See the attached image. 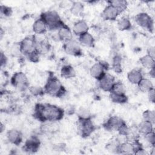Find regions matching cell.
I'll list each match as a JSON object with an SVG mask.
<instances>
[{"mask_svg": "<svg viewBox=\"0 0 155 155\" xmlns=\"http://www.w3.org/2000/svg\"><path fill=\"white\" fill-rule=\"evenodd\" d=\"M35 115L42 122H55L63 117L64 110L51 104H38L35 109Z\"/></svg>", "mask_w": 155, "mask_h": 155, "instance_id": "1", "label": "cell"}, {"mask_svg": "<svg viewBox=\"0 0 155 155\" xmlns=\"http://www.w3.org/2000/svg\"><path fill=\"white\" fill-rule=\"evenodd\" d=\"M44 91L47 94L55 97H61L65 93V90L61 81L54 76H50L48 78Z\"/></svg>", "mask_w": 155, "mask_h": 155, "instance_id": "2", "label": "cell"}, {"mask_svg": "<svg viewBox=\"0 0 155 155\" xmlns=\"http://www.w3.org/2000/svg\"><path fill=\"white\" fill-rule=\"evenodd\" d=\"M41 18L50 30L59 29L64 25L59 14L54 10H50L44 12L41 15Z\"/></svg>", "mask_w": 155, "mask_h": 155, "instance_id": "3", "label": "cell"}, {"mask_svg": "<svg viewBox=\"0 0 155 155\" xmlns=\"http://www.w3.org/2000/svg\"><path fill=\"white\" fill-rule=\"evenodd\" d=\"M104 127L108 130H115L119 131L120 135L127 136L128 129L125 122L119 117L112 116L104 124Z\"/></svg>", "mask_w": 155, "mask_h": 155, "instance_id": "4", "label": "cell"}, {"mask_svg": "<svg viewBox=\"0 0 155 155\" xmlns=\"http://www.w3.org/2000/svg\"><path fill=\"white\" fill-rule=\"evenodd\" d=\"M19 44L21 53L27 56V58L35 52L38 51L33 36L24 38L19 42Z\"/></svg>", "mask_w": 155, "mask_h": 155, "instance_id": "5", "label": "cell"}, {"mask_svg": "<svg viewBox=\"0 0 155 155\" xmlns=\"http://www.w3.org/2000/svg\"><path fill=\"white\" fill-rule=\"evenodd\" d=\"M136 23L142 28L151 31L153 30V20L147 13H139L135 16Z\"/></svg>", "mask_w": 155, "mask_h": 155, "instance_id": "6", "label": "cell"}, {"mask_svg": "<svg viewBox=\"0 0 155 155\" xmlns=\"http://www.w3.org/2000/svg\"><path fill=\"white\" fill-rule=\"evenodd\" d=\"M12 85L19 90H25L28 87V81L27 76L23 72L15 73L11 79Z\"/></svg>", "mask_w": 155, "mask_h": 155, "instance_id": "7", "label": "cell"}, {"mask_svg": "<svg viewBox=\"0 0 155 155\" xmlns=\"http://www.w3.org/2000/svg\"><path fill=\"white\" fill-rule=\"evenodd\" d=\"M78 129L82 136H89L94 130V126L90 118L79 117L78 122Z\"/></svg>", "mask_w": 155, "mask_h": 155, "instance_id": "8", "label": "cell"}, {"mask_svg": "<svg viewBox=\"0 0 155 155\" xmlns=\"http://www.w3.org/2000/svg\"><path fill=\"white\" fill-rule=\"evenodd\" d=\"M64 49L67 54L71 56H78L81 55L82 53L79 43L73 39L65 42Z\"/></svg>", "mask_w": 155, "mask_h": 155, "instance_id": "9", "label": "cell"}, {"mask_svg": "<svg viewBox=\"0 0 155 155\" xmlns=\"http://www.w3.org/2000/svg\"><path fill=\"white\" fill-rule=\"evenodd\" d=\"M107 67L106 64L103 62L95 63L90 68V74L93 78L98 81L106 73L105 70H107Z\"/></svg>", "mask_w": 155, "mask_h": 155, "instance_id": "10", "label": "cell"}, {"mask_svg": "<svg viewBox=\"0 0 155 155\" xmlns=\"http://www.w3.org/2000/svg\"><path fill=\"white\" fill-rule=\"evenodd\" d=\"M115 82L114 78L108 73H105L100 79L98 80L99 87L102 90L108 92L111 91Z\"/></svg>", "mask_w": 155, "mask_h": 155, "instance_id": "11", "label": "cell"}, {"mask_svg": "<svg viewBox=\"0 0 155 155\" xmlns=\"http://www.w3.org/2000/svg\"><path fill=\"white\" fill-rule=\"evenodd\" d=\"M121 13L113 5L108 4L102 12V17L107 21H114Z\"/></svg>", "mask_w": 155, "mask_h": 155, "instance_id": "12", "label": "cell"}, {"mask_svg": "<svg viewBox=\"0 0 155 155\" xmlns=\"http://www.w3.org/2000/svg\"><path fill=\"white\" fill-rule=\"evenodd\" d=\"M141 147H139L136 143H132L125 141L119 144L117 152L122 154H133Z\"/></svg>", "mask_w": 155, "mask_h": 155, "instance_id": "13", "label": "cell"}, {"mask_svg": "<svg viewBox=\"0 0 155 155\" xmlns=\"http://www.w3.org/2000/svg\"><path fill=\"white\" fill-rule=\"evenodd\" d=\"M57 38L58 40L66 42L72 39V32L71 30L65 25L61 26L58 30Z\"/></svg>", "mask_w": 155, "mask_h": 155, "instance_id": "14", "label": "cell"}, {"mask_svg": "<svg viewBox=\"0 0 155 155\" xmlns=\"http://www.w3.org/2000/svg\"><path fill=\"white\" fill-rule=\"evenodd\" d=\"M40 145V141L35 136H31L28 139L24 145V150L28 153H35L36 151Z\"/></svg>", "mask_w": 155, "mask_h": 155, "instance_id": "15", "label": "cell"}, {"mask_svg": "<svg viewBox=\"0 0 155 155\" xmlns=\"http://www.w3.org/2000/svg\"><path fill=\"white\" fill-rule=\"evenodd\" d=\"M7 140L12 144L18 145L22 142V134L20 131L16 129H12L7 133Z\"/></svg>", "mask_w": 155, "mask_h": 155, "instance_id": "16", "label": "cell"}, {"mask_svg": "<svg viewBox=\"0 0 155 155\" xmlns=\"http://www.w3.org/2000/svg\"><path fill=\"white\" fill-rule=\"evenodd\" d=\"M89 27L87 23L84 20H79L76 21L73 27V33L78 36L88 32Z\"/></svg>", "mask_w": 155, "mask_h": 155, "instance_id": "17", "label": "cell"}, {"mask_svg": "<svg viewBox=\"0 0 155 155\" xmlns=\"http://www.w3.org/2000/svg\"><path fill=\"white\" fill-rule=\"evenodd\" d=\"M127 78L129 82L133 84L137 85L143 78L142 72L137 69H133L127 74Z\"/></svg>", "mask_w": 155, "mask_h": 155, "instance_id": "18", "label": "cell"}, {"mask_svg": "<svg viewBox=\"0 0 155 155\" xmlns=\"http://www.w3.org/2000/svg\"><path fill=\"white\" fill-rule=\"evenodd\" d=\"M47 28V25L41 18L36 20L33 24V31L36 35L45 34Z\"/></svg>", "mask_w": 155, "mask_h": 155, "instance_id": "19", "label": "cell"}, {"mask_svg": "<svg viewBox=\"0 0 155 155\" xmlns=\"http://www.w3.org/2000/svg\"><path fill=\"white\" fill-rule=\"evenodd\" d=\"M79 42L83 46L91 47L94 44V38L92 35L87 32L79 36Z\"/></svg>", "mask_w": 155, "mask_h": 155, "instance_id": "20", "label": "cell"}, {"mask_svg": "<svg viewBox=\"0 0 155 155\" xmlns=\"http://www.w3.org/2000/svg\"><path fill=\"white\" fill-rule=\"evenodd\" d=\"M153 124L147 120H143L138 126V131L142 134L145 135L153 131Z\"/></svg>", "mask_w": 155, "mask_h": 155, "instance_id": "21", "label": "cell"}, {"mask_svg": "<svg viewBox=\"0 0 155 155\" xmlns=\"http://www.w3.org/2000/svg\"><path fill=\"white\" fill-rule=\"evenodd\" d=\"M61 76L65 79H70L73 78L76 76V71L74 68L70 65H66L62 67L61 70Z\"/></svg>", "mask_w": 155, "mask_h": 155, "instance_id": "22", "label": "cell"}, {"mask_svg": "<svg viewBox=\"0 0 155 155\" xmlns=\"http://www.w3.org/2000/svg\"><path fill=\"white\" fill-rule=\"evenodd\" d=\"M140 91L143 92H148L150 90L154 88L152 82L147 78H142L137 85Z\"/></svg>", "mask_w": 155, "mask_h": 155, "instance_id": "23", "label": "cell"}, {"mask_svg": "<svg viewBox=\"0 0 155 155\" xmlns=\"http://www.w3.org/2000/svg\"><path fill=\"white\" fill-rule=\"evenodd\" d=\"M140 62L141 65L146 68L151 69L153 68H154V58L151 57L149 54L145 55L140 58Z\"/></svg>", "mask_w": 155, "mask_h": 155, "instance_id": "24", "label": "cell"}, {"mask_svg": "<svg viewBox=\"0 0 155 155\" xmlns=\"http://www.w3.org/2000/svg\"><path fill=\"white\" fill-rule=\"evenodd\" d=\"M117 27L120 31H126L131 28V23L128 18L122 17L117 21Z\"/></svg>", "mask_w": 155, "mask_h": 155, "instance_id": "25", "label": "cell"}, {"mask_svg": "<svg viewBox=\"0 0 155 155\" xmlns=\"http://www.w3.org/2000/svg\"><path fill=\"white\" fill-rule=\"evenodd\" d=\"M70 10L73 15L79 16L84 10V5L79 1L73 2L71 5Z\"/></svg>", "mask_w": 155, "mask_h": 155, "instance_id": "26", "label": "cell"}, {"mask_svg": "<svg viewBox=\"0 0 155 155\" xmlns=\"http://www.w3.org/2000/svg\"><path fill=\"white\" fill-rule=\"evenodd\" d=\"M110 98L112 102L116 104H124L128 101L125 94H116L110 92Z\"/></svg>", "mask_w": 155, "mask_h": 155, "instance_id": "27", "label": "cell"}, {"mask_svg": "<svg viewBox=\"0 0 155 155\" xmlns=\"http://www.w3.org/2000/svg\"><path fill=\"white\" fill-rule=\"evenodd\" d=\"M109 4L116 8L120 13L124 12L127 7V2L123 0H114L108 1Z\"/></svg>", "mask_w": 155, "mask_h": 155, "instance_id": "28", "label": "cell"}, {"mask_svg": "<svg viewBox=\"0 0 155 155\" xmlns=\"http://www.w3.org/2000/svg\"><path fill=\"white\" fill-rule=\"evenodd\" d=\"M110 92L116 94H125V88L122 82H115Z\"/></svg>", "mask_w": 155, "mask_h": 155, "instance_id": "29", "label": "cell"}, {"mask_svg": "<svg viewBox=\"0 0 155 155\" xmlns=\"http://www.w3.org/2000/svg\"><path fill=\"white\" fill-rule=\"evenodd\" d=\"M143 119L145 120L149 121L153 124L155 122V113L154 111L146 110L143 113Z\"/></svg>", "mask_w": 155, "mask_h": 155, "instance_id": "30", "label": "cell"}, {"mask_svg": "<svg viewBox=\"0 0 155 155\" xmlns=\"http://www.w3.org/2000/svg\"><path fill=\"white\" fill-rule=\"evenodd\" d=\"M121 60L120 58L118 56H116L113 59V67L115 71L120 72L121 71Z\"/></svg>", "mask_w": 155, "mask_h": 155, "instance_id": "31", "label": "cell"}, {"mask_svg": "<svg viewBox=\"0 0 155 155\" xmlns=\"http://www.w3.org/2000/svg\"><path fill=\"white\" fill-rule=\"evenodd\" d=\"M29 90L31 94H32L33 96H39L41 94L42 92L44 91L42 90V89L40 87H38V86L30 87V88H29Z\"/></svg>", "mask_w": 155, "mask_h": 155, "instance_id": "32", "label": "cell"}, {"mask_svg": "<svg viewBox=\"0 0 155 155\" xmlns=\"http://www.w3.org/2000/svg\"><path fill=\"white\" fill-rule=\"evenodd\" d=\"M145 136V138L146 139V140L150 143L151 144L152 146L154 145V143H155V136H154V131H152L150 133H148Z\"/></svg>", "mask_w": 155, "mask_h": 155, "instance_id": "33", "label": "cell"}, {"mask_svg": "<svg viewBox=\"0 0 155 155\" xmlns=\"http://www.w3.org/2000/svg\"><path fill=\"white\" fill-rule=\"evenodd\" d=\"M0 11H1V15L4 16H10L12 14V12L11 8L7 7V6H4V5H1Z\"/></svg>", "mask_w": 155, "mask_h": 155, "instance_id": "34", "label": "cell"}, {"mask_svg": "<svg viewBox=\"0 0 155 155\" xmlns=\"http://www.w3.org/2000/svg\"><path fill=\"white\" fill-rule=\"evenodd\" d=\"M147 93H148V97L149 101L150 102H153V103L154 102V101H155V93H154V88L150 90Z\"/></svg>", "mask_w": 155, "mask_h": 155, "instance_id": "35", "label": "cell"}, {"mask_svg": "<svg viewBox=\"0 0 155 155\" xmlns=\"http://www.w3.org/2000/svg\"><path fill=\"white\" fill-rule=\"evenodd\" d=\"M7 62V58L5 56V55L4 54V53L2 51L1 52V67L3 66V65H5Z\"/></svg>", "mask_w": 155, "mask_h": 155, "instance_id": "36", "label": "cell"}, {"mask_svg": "<svg viewBox=\"0 0 155 155\" xmlns=\"http://www.w3.org/2000/svg\"><path fill=\"white\" fill-rule=\"evenodd\" d=\"M150 76L152 77L153 78H154V68H153L150 69Z\"/></svg>", "mask_w": 155, "mask_h": 155, "instance_id": "37", "label": "cell"}]
</instances>
